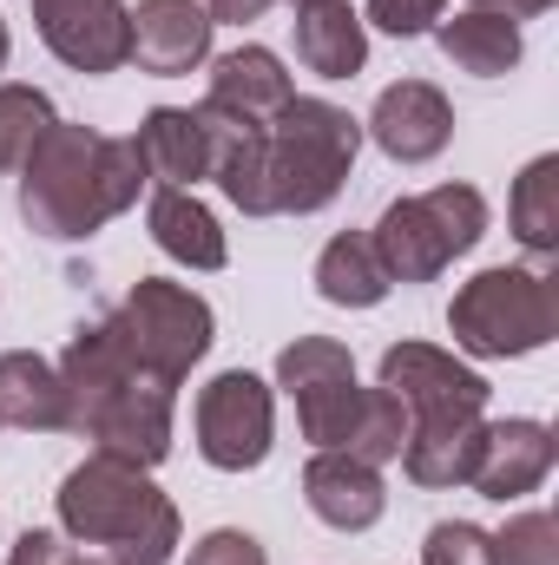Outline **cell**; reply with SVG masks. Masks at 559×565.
<instances>
[{
	"label": "cell",
	"instance_id": "6da1fadb",
	"mask_svg": "<svg viewBox=\"0 0 559 565\" xmlns=\"http://www.w3.org/2000/svg\"><path fill=\"white\" fill-rule=\"evenodd\" d=\"M362 126L329 99H289L271 126L218 119V164L211 184L244 217H309L336 204L349 184Z\"/></svg>",
	"mask_w": 559,
	"mask_h": 565
},
{
	"label": "cell",
	"instance_id": "7a4b0ae2",
	"mask_svg": "<svg viewBox=\"0 0 559 565\" xmlns=\"http://www.w3.org/2000/svg\"><path fill=\"white\" fill-rule=\"evenodd\" d=\"M145 184L151 178L139 139H106L93 126L53 119V132L20 164V217L53 244H86L93 231H106L119 211L139 204Z\"/></svg>",
	"mask_w": 559,
	"mask_h": 565
},
{
	"label": "cell",
	"instance_id": "3957f363",
	"mask_svg": "<svg viewBox=\"0 0 559 565\" xmlns=\"http://www.w3.org/2000/svg\"><path fill=\"white\" fill-rule=\"evenodd\" d=\"M382 388L409 415V440L395 454L409 480L428 493L467 487L481 434H487V382L434 342H395L382 349Z\"/></svg>",
	"mask_w": 559,
	"mask_h": 565
},
{
	"label": "cell",
	"instance_id": "277c9868",
	"mask_svg": "<svg viewBox=\"0 0 559 565\" xmlns=\"http://www.w3.org/2000/svg\"><path fill=\"white\" fill-rule=\"evenodd\" d=\"M60 533L80 546H106L119 565H165L178 546V507L151 487V467L113 460V454H86L60 493Z\"/></svg>",
	"mask_w": 559,
	"mask_h": 565
},
{
	"label": "cell",
	"instance_id": "5b68a950",
	"mask_svg": "<svg viewBox=\"0 0 559 565\" xmlns=\"http://www.w3.org/2000/svg\"><path fill=\"white\" fill-rule=\"evenodd\" d=\"M447 329H454V349H467L481 362L534 355L559 335V282L547 270L494 264V270H481L454 289Z\"/></svg>",
	"mask_w": 559,
	"mask_h": 565
},
{
	"label": "cell",
	"instance_id": "8992f818",
	"mask_svg": "<svg viewBox=\"0 0 559 565\" xmlns=\"http://www.w3.org/2000/svg\"><path fill=\"white\" fill-rule=\"evenodd\" d=\"M481 237H487V198L474 184H434L421 198H395L369 231L389 282H434Z\"/></svg>",
	"mask_w": 559,
	"mask_h": 565
},
{
	"label": "cell",
	"instance_id": "52a82bcc",
	"mask_svg": "<svg viewBox=\"0 0 559 565\" xmlns=\"http://www.w3.org/2000/svg\"><path fill=\"white\" fill-rule=\"evenodd\" d=\"M113 316H119V329H126V342H133L139 369H151V375H158V382H171V388H178V382L211 355V335H218L211 302H204L198 289L165 282V277H139Z\"/></svg>",
	"mask_w": 559,
	"mask_h": 565
},
{
	"label": "cell",
	"instance_id": "ba28073f",
	"mask_svg": "<svg viewBox=\"0 0 559 565\" xmlns=\"http://www.w3.org/2000/svg\"><path fill=\"white\" fill-rule=\"evenodd\" d=\"M277 388L296 402V422H303V440L309 447H342L356 434V415H362V382H356V362L342 342L329 335H296L277 355Z\"/></svg>",
	"mask_w": 559,
	"mask_h": 565
},
{
	"label": "cell",
	"instance_id": "9c48e42d",
	"mask_svg": "<svg viewBox=\"0 0 559 565\" xmlns=\"http://www.w3.org/2000/svg\"><path fill=\"white\" fill-rule=\"evenodd\" d=\"M277 434V395L251 369H224L198 388V454L218 473H251L271 460Z\"/></svg>",
	"mask_w": 559,
	"mask_h": 565
},
{
	"label": "cell",
	"instance_id": "30bf717a",
	"mask_svg": "<svg viewBox=\"0 0 559 565\" xmlns=\"http://www.w3.org/2000/svg\"><path fill=\"white\" fill-rule=\"evenodd\" d=\"M171 402L178 388L158 382V375H133L93 402H80L66 427L93 440V454H113V460H133V467H158L171 454Z\"/></svg>",
	"mask_w": 559,
	"mask_h": 565
},
{
	"label": "cell",
	"instance_id": "8fae6325",
	"mask_svg": "<svg viewBox=\"0 0 559 565\" xmlns=\"http://www.w3.org/2000/svg\"><path fill=\"white\" fill-rule=\"evenodd\" d=\"M46 53L86 79L126 66V0H33Z\"/></svg>",
	"mask_w": 559,
	"mask_h": 565
},
{
	"label": "cell",
	"instance_id": "7c38bea8",
	"mask_svg": "<svg viewBox=\"0 0 559 565\" xmlns=\"http://www.w3.org/2000/svg\"><path fill=\"white\" fill-rule=\"evenodd\" d=\"M126 60L151 79H178L211 60V13L198 0H139L126 7Z\"/></svg>",
	"mask_w": 559,
	"mask_h": 565
},
{
	"label": "cell",
	"instance_id": "4fadbf2b",
	"mask_svg": "<svg viewBox=\"0 0 559 565\" xmlns=\"http://www.w3.org/2000/svg\"><path fill=\"white\" fill-rule=\"evenodd\" d=\"M133 139H139V158H145L151 184L191 191L218 164V113L211 106H151Z\"/></svg>",
	"mask_w": 559,
	"mask_h": 565
},
{
	"label": "cell",
	"instance_id": "5bb4252c",
	"mask_svg": "<svg viewBox=\"0 0 559 565\" xmlns=\"http://www.w3.org/2000/svg\"><path fill=\"white\" fill-rule=\"evenodd\" d=\"M369 139L382 145L395 164H428L454 139V106L428 79H395V86H382V99L369 113Z\"/></svg>",
	"mask_w": 559,
	"mask_h": 565
},
{
	"label": "cell",
	"instance_id": "9a60e30c",
	"mask_svg": "<svg viewBox=\"0 0 559 565\" xmlns=\"http://www.w3.org/2000/svg\"><path fill=\"white\" fill-rule=\"evenodd\" d=\"M303 500L323 526L336 533H369L382 513H389V487H382V467L342 454V447H316L309 467H303Z\"/></svg>",
	"mask_w": 559,
	"mask_h": 565
},
{
	"label": "cell",
	"instance_id": "2e32d148",
	"mask_svg": "<svg viewBox=\"0 0 559 565\" xmlns=\"http://www.w3.org/2000/svg\"><path fill=\"white\" fill-rule=\"evenodd\" d=\"M547 473H553V427L547 422H487L467 487L481 500H500L507 507V500L534 493Z\"/></svg>",
	"mask_w": 559,
	"mask_h": 565
},
{
	"label": "cell",
	"instance_id": "e0dca14e",
	"mask_svg": "<svg viewBox=\"0 0 559 565\" xmlns=\"http://www.w3.org/2000/svg\"><path fill=\"white\" fill-rule=\"evenodd\" d=\"M296 99L289 73L271 46H238V53H218L211 60V93L204 106L218 119H238V126H271L283 106Z\"/></svg>",
	"mask_w": 559,
	"mask_h": 565
},
{
	"label": "cell",
	"instance_id": "ac0fdd59",
	"mask_svg": "<svg viewBox=\"0 0 559 565\" xmlns=\"http://www.w3.org/2000/svg\"><path fill=\"white\" fill-rule=\"evenodd\" d=\"M145 224H151V244H158L171 264H184V270H224V264H231V244H224L218 217H211L191 191H178V184H158V191H151Z\"/></svg>",
	"mask_w": 559,
	"mask_h": 565
},
{
	"label": "cell",
	"instance_id": "d6986e66",
	"mask_svg": "<svg viewBox=\"0 0 559 565\" xmlns=\"http://www.w3.org/2000/svg\"><path fill=\"white\" fill-rule=\"evenodd\" d=\"M296 60L316 79H356L369 60V26L349 0H303L296 7Z\"/></svg>",
	"mask_w": 559,
	"mask_h": 565
},
{
	"label": "cell",
	"instance_id": "ffe728a7",
	"mask_svg": "<svg viewBox=\"0 0 559 565\" xmlns=\"http://www.w3.org/2000/svg\"><path fill=\"white\" fill-rule=\"evenodd\" d=\"M0 427H27V434L66 427V388H60V369L46 355H33V349L0 355Z\"/></svg>",
	"mask_w": 559,
	"mask_h": 565
},
{
	"label": "cell",
	"instance_id": "44dd1931",
	"mask_svg": "<svg viewBox=\"0 0 559 565\" xmlns=\"http://www.w3.org/2000/svg\"><path fill=\"white\" fill-rule=\"evenodd\" d=\"M434 40H441V53H447L461 73H474V79H500V73H514L520 53H527V46H520V26L500 20V13H481V7H461L454 20H441Z\"/></svg>",
	"mask_w": 559,
	"mask_h": 565
},
{
	"label": "cell",
	"instance_id": "7402d4cb",
	"mask_svg": "<svg viewBox=\"0 0 559 565\" xmlns=\"http://www.w3.org/2000/svg\"><path fill=\"white\" fill-rule=\"evenodd\" d=\"M389 289L395 282H389L376 244L362 231H342V237L323 244V257H316V296L323 302H336V309H376Z\"/></svg>",
	"mask_w": 559,
	"mask_h": 565
},
{
	"label": "cell",
	"instance_id": "603a6c76",
	"mask_svg": "<svg viewBox=\"0 0 559 565\" xmlns=\"http://www.w3.org/2000/svg\"><path fill=\"white\" fill-rule=\"evenodd\" d=\"M514 237L534 257H559V151H540L514 178Z\"/></svg>",
	"mask_w": 559,
	"mask_h": 565
},
{
	"label": "cell",
	"instance_id": "cb8c5ba5",
	"mask_svg": "<svg viewBox=\"0 0 559 565\" xmlns=\"http://www.w3.org/2000/svg\"><path fill=\"white\" fill-rule=\"evenodd\" d=\"M53 99L40 86H0V171H20L27 151L53 132Z\"/></svg>",
	"mask_w": 559,
	"mask_h": 565
},
{
	"label": "cell",
	"instance_id": "d4e9b609",
	"mask_svg": "<svg viewBox=\"0 0 559 565\" xmlns=\"http://www.w3.org/2000/svg\"><path fill=\"white\" fill-rule=\"evenodd\" d=\"M402 440H409V415H402V402H395L389 388H369V395H362V415H356V434L342 440V454L382 467V460L402 454Z\"/></svg>",
	"mask_w": 559,
	"mask_h": 565
},
{
	"label": "cell",
	"instance_id": "484cf974",
	"mask_svg": "<svg viewBox=\"0 0 559 565\" xmlns=\"http://www.w3.org/2000/svg\"><path fill=\"white\" fill-rule=\"evenodd\" d=\"M494 565H559L553 513H514V520L494 533Z\"/></svg>",
	"mask_w": 559,
	"mask_h": 565
},
{
	"label": "cell",
	"instance_id": "4316f807",
	"mask_svg": "<svg viewBox=\"0 0 559 565\" xmlns=\"http://www.w3.org/2000/svg\"><path fill=\"white\" fill-rule=\"evenodd\" d=\"M421 565H494V533H481L474 520H441L421 540Z\"/></svg>",
	"mask_w": 559,
	"mask_h": 565
},
{
	"label": "cell",
	"instance_id": "83f0119b",
	"mask_svg": "<svg viewBox=\"0 0 559 565\" xmlns=\"http://www.w3.org/2000/svg\"><path fill=\"white\" fill-rule=\"evenodd\" d=\"M441 7H447V0H369V20H362V26H382V33H395V40H415V33H428V26L441 20Z\"/></svg>",
	"mask_w": 559,
	"mask_h": 565
},
{
	"label": "cell",
	"instance_id": "f1b7e54d",
	"mask_svg": "<svg viewBox=\"0 0 559 565\" xmlns=\"http://www.w3.org/2000/svg\"><path fill=\"white\" fill-rule=\"evenodd\" d=\"M191 565H271V553L244 533V526H218L191 546Z\"/></svg>",
	"mask_w": 559,
	"mask_h": 565
},
{
	"label": "cell",
	"instance_id": "f546056e",
	"mask_svg": "<svg viewBox=\"0 0 559 565\" xmlns=\"http://www.w3.org/2000/svg\"><path fill=\"white\" fill-rule=\"evenodd\" d=\"M7 565H66V540H60V533H46V526H27V533L13 540Z\"/></svg>",
	"mask_w": 559,
	"mask_h": 565
},
{
	"label": "cell",
	"instance_id": "4dcf8cb0",
	"mask_svg": "<svg viewBox=\"0 0 559 565\" xmlns=\"http://www.w3.org/2000/svg\"><path fill=\"white\" fill-rule=\"evenodd\" d=\"M204 13H211V26H244V20H264L271 0H204Z\"/></svg>",
	"mask_w": 559,
	"mask_h": 565
},
{
	"label": "cell",
	"instance_id": "1f68e13d",
	"mask_svg": "<svg viewBox=\"0 0 559 565\" xmlns=\"http://www.w3.org/2000/svg\"><path fill=\"white\" fill-rule=\"evenodd\" d=\"M467 7H481V13H500V20H514V26H520V20H534V13H547L553 0H467Z\"/></svg>",
	"mask_w": 559,
	"mask_h": 565
},
{
	"label": "cell",
	"instance_id": "d6a6232c",
	"mask_svg": "<svg viewBox=\"0 0 559 565\" xmlns=\"http://www.w3.org/2000/svg\"><path fill=\"white\" fill-rule=\"evenodd\" d=\"M66 565H119V559H113V553H86V559H80V553H66Z\"/></svg>",
	"mask_w": 559,
	"mask_h": 565
},
{
	"label": "cell",
	"instance_id": "836d02e7",
	"mask_svg": "<svg viewBox=\"0 0 559 565\" xmlns=\"http://www.w3.org/2000/svg\"><path fill=\"white\" fill-rule=\"evenodd\" d=\"M7 53H13V33H7V20H0V73H7Z\"/></svg>",
	"mask_w": 559,
	"mask_h": 565
},
{
	"label": "cell",
	"instance_id": "e575fe53",
	"mask_svg": "<svg viewBox=\"0 0 559 565\" xmlns=\"http://www.w3.org/2000/svg\"><path fill=\"white\" fill-rule=\"evenodd\" d=\"M296 7H303V0H296Z\"/></svg>",
	"mask_w": 559,
	"mask_h": 565
}]
</instances>
